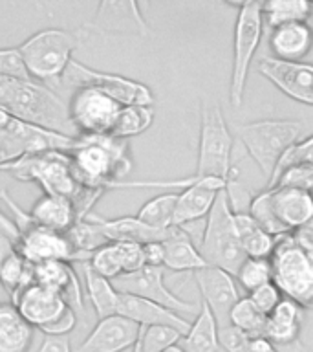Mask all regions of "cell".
I'll return each mask as SVG.
<instances>
[{"mask_svg":"<svg viewBox=\"0 0 313 352\" xmlns=\"http://www.w3.org/2000/svg\"><path fill=\"white\" fill-rule=\"evenodd\" d=\"M185 352H218L220 345V324L211 312V308L200 301V312L191 323V329L183 336L180 343Z\"/></svg>","mask_w":313,"mask_h":352,"instance_id":"obj_31","label":"cell"},{"mask_svg":"<svg viewBox=\"0 0 313 352\" xmlns=\"http://www.w3.org/2000/svg\"><path fill=\"white\" fill-rule=\"evenodd\" d=\"M247 297L251 299L253 305H255V307L264 314V316H269V314L273 312L275 308L279 307V302L284 299L282 292L277 288L275 283L260 286V288H257V290H253Z\"/></svg>","mask_w":313,"mask_h":352,"instance_id":"obj_43","label":"cell"},{"mask_svg":"<svg viewBox=\"0 0 313 352\" xmlns=\"http://www.w3.org/2000/svg\"><path fill=\"white\" fill-rule=\"evenodd\" d=\"M222 189H225L224 182L214 180V178H198L196 176V182L192 186L178 192L174 228L185 230L189 224L207 219Z\"/></svg>","mask_w":313,"mask_h":352,"instance_id":"obj_20","label":"cell"},{"mask_svg":"<svg viewBox=\"0 0 313 352\" xmlns=\"http://www.w3.org/2000/svg\"><path fill=\"white\" fill-rule=\"evenodd\" d=\"M5 192H8V186H5V182L0 178V198L4 197Z\"/></svg>","mask_w":313,"mask_h":352,"instance_id":"obj_50","label":"cell"},{"mask_svg":"<svg viewBox=\"0 0 313 352\" xmlns=\"http://www.w3.org/2000/svg\"><path fill=\"white\" fill-rule=\"evenodd\" d=\"M257 70L266 77L279 92L297 103L313 107V65L312 63H290L273 57L258 59Z\"/></svg>","mask_w":313,"mask_h":352,"instance_id":"obj_15","label":"cell"},{"mask_svg":"<svg viewBox=\"0 0 313 352\" xmlns=\"http://www.w3.org/2000/svg\"><path fill=\"white\" fill-rule=\"evenodd\" d=\"M236 8L235 32H233V66H231L229 101L235 109L244 103L247 77L251 70L258 44L262 41L264 16L262 2H229Z\"/></svg>","mask_w":313,"mask_h":352,"instance_id":"obj_8","label":"cell"},{"mask_svg":"<svg viewBox=\"0 0 313 352\" xmlns=\"http://www.w3.org/2000/svg\"><path fill=\"white\" fill-rule=\"evenodd\" d=\"M268 46L273 59L299 63L313 50V28L308 22L273 28L269 32Z\"/></svg>","mask_w":313,"mask_h":352,"instance_id":"obj_23","label":"cell"},{"mask_svg":"<svg viewBox=\"0 0 313 352\" xmlns=\"http://www.w3.org/2000/svg\"><path fill=\"white\" fill-rule=\"evenodd\" d=\"M33 283H35V266L22 257L15 242L0 235V285L8 292L11 302Z\"/></svg>","mask_w":313,"mask_h":352,"instance_id":"obj_25","label":"cell"},{"mask_svg":"<svg viewBox=\"0 0 313 352\" xmlns=\"http://www.w3.org/2000/svg\"><path fill=\"white\" fill-rule=\"evenodd\" d=\"M293 236H295V241L299 242L304 250L313 252V219L308 220L306 224L293 231Z\"/></svg>","mask_w":313,"mask_h":352,"instance_id":"obj_48","label":"cell"},{"mask_svg":"<svg viewBox=\"0 0 313 352\" xmlns=\"http://www.w3.org/2000/svg\"><path fill=\"white\" fill-rule=\"evenodd\" d=\"M60 85H70L77 88H93L97 92H103L114 101H117L123 107L128 104H147L152 107L154 94L147 85L139 81L128 79V77L117 76V74H108V72L93 70L90 66L71 60L68 70L62 76Z\"/></svg>","mask_w":313,"mask_h":352,"instance_id":"obj_11","label":"cell"},{"mask_svg":"<svg viewBox=\"0 0 313 352\" xmlns=\"http://www.w3.org/2000/svg\"><path fill=\"white\" fill-rule=\"evenodd\" d=\"M233 145L235 140L220 104L203 103L194 175L198 178H214L227 186L236 176V169L233 167Z\"/></svg>","mask_w":313,"mask_h":352,"instance_id":"obj_6","label":"cell"},{"mask_svg":"<svg viewBox=\"0 0 313 352\" xmlns=\"http://www.w3.org/2000/svg\"><path fill=\"white\" fill-rule=\"evenodd\" d=\"M70 158L79 184L93 191H110L132 170L128 143L112 136H79Z\"/></svg>","mask_w":313,"mask_h":352,"instance_id":"obj_3","label":"cell"},{"mask_svg":"<svg viewBox=\"0 0 313 352\" xmlns=\"http://www.w3.org/2000/svg\"><path fill=\"white\" fill-rule=\"evenodd\" d=\"M79 138L65 136L59 132L46 131L26 121L11 118L10 123L0 129V167L19 162L32 154L48 151L70 153Z\"/></svg>","mask_w":313,"mask_h":352,"instance_id":"obj_10","label":"cell"},{"mask_svg":"<svg viewBox=\"0 0 313 352\" xmlns=\"http://www.w3.org/2000/svg\"><path fill=\"white\" fill-rule=\"evenodd\" d=\"M194 280H196L202 301L211 308L220 329L229 327L231 310L242 299L235 277L224 270L207 266V268L194 272Z\"/></svg>","mask_w":313,"mask_h":352,"instance_id":"obj_16","label":"cell"},{"mask_svg":"<svg viewBox=\"0 0 313 352\" xmlns=\"http://www.w3.org/2000/svg\"><path fill=\"white\" fill-rule=\"evenodd\" d=\"M302 132L304 123L297 120H258L236 125V136L268 178V186L282 158L302 140Z\"/></svg>","mask_w":313,"mask_h":352,"instance_id":"obj_5","label":"cell"},{"mask_svg":"<svg viewBox=\"0 0 313 352\" xmlns=\"http://www.w3.org/2000/svg\"><path fill=\"white\" fill-rule=\"evenodd\" d=\"M176 202H178V192H161L143 204L136 217L154 230L169 231L174 228Z\"/></svg>","mask_w":313,"mask_h":352,"instance_id":"obj_36","label":"cell"},{"mask_svg":"<svg viewBox=\"0 0 313 352\" xmlns=\"http://www.w3.org/2000/svg\"><path fill=\"white\" fill-rule=\"evenodd\" d=\"M130 352H143V349H141V343H139V341H137L136 345H134V349H132Z\"/></svg>","mask_w":313,"mask_h":352,"instance_id":"obj_51","label":"cell"},{"mask_svg":"<svg viewBox=\"0 0 313 352\" xmlns=\"http://www.w3.org/2000/svg\"><path fill=\"white\" fill-rule=\"evenodd\" d=\"M93 217L97 220L106 242H136V244L163 242L172 231L154 230L137 217H119V219H103L97 214H93Z\"/></svg>","mask_w":313,"mask_h":352,"instance_id":"obj_27","label":"cell"},{"mask_svg":"<svg viewBox=\"0 0 313 352\" xmlns=\"http://www.w3.org/2000/svg\"><path fill=\"white\" fill-rule=\"evenodd\" d=\"M220 345L227 352H277L268 338H249L231 324L220 329Z\"/></svg>","mask_w":313,"mask_h":352,"instance_id":"obj_41","label":"cell"},{"mask_svg":"<svg viewBox=\"0 0 313 352\" xmlns=\"http://www.w3.org/2000/svg\"><path fill=\"white\" fill-rule=\"evenodd\" d=\"M269 189L275 213L290 233L313 219V191L288 186H275Z\"/></svg>","mask_w":313,"mask_h":352,"instance_id":"obj_22","label":"cell"},{"mask_svg":"<svg viewBox=\"0 0 313 352\" xmlns=\"http://www.w3.org/2000/svg\"><path fill=\"white\" fill-rule=\"evenodd\" d=\"M16 248L22 253V257L33 266L54 263V261L71 264L84 263V258L71 244L68 233H57V231L46 230L37 224L30 226L26 231H22L19 235Z\"/></svg>","mask_w":313,"mask_h":352,"instance_id":"obj_14","label":"cell"},{"mask_svg":"<svg viewBox=\"0 0 313 352\" xmlns=\"http://www.w3.org/2000/svg\"><path fill=\"white\" fill-rule=\"evenodd\" d=\"M154 123V109L147 104H128L121 107L117 120H115L112 131L108 136L115 140L126 142L128 138L139 136L143 132H147Z\"/></svg>","mask_w":313,"mask_h":352,"instance_id":"obj_35","label":"cell"},{"mask_svg":"<svg viewBox=\"0 0 313 352\" xmlns=\"http://www.w3.org/2000/svg\"><path fill=\"white\" fill-rule=\"evenodd\" d=\"M266 319L268 316H264L255 305L251 302L249 297H242L240 301L236 302L233 310L229 314V324L235 327L236 330H240L249 338H264L266 332Z\"/></svg>","mask_w":313,"mask_h":352,"instance_id":"obj_37","label":"cell"},{"mask_svg":"<svg viewBox=\"0 0 313 352\" xmlns=\"http://www.w3.org/2000/svg\"><path fill=\"white\" fill-rule=\"evenodd\" d=\"M81 270L86 286V296L97 319L115 316L119 305V292L115 290L114 283L99 275L88 263H81Z\"/></svg>","mask_w":313,"mask_h":352,"instance_id":"obj_32","label":"cell"},{"mask_svg":"<svg viewBox=\"0 0 313 352\" xmlns=\"http://www.w3.org/2000/svg\"><path fill=\"white\" fill-rule=\"evenodd\" d=\"M165 268H154V266H145L136 274L121 275L114 279L115 290L119 294H128V296H137L148 301L158 302L161 307L169 308L176 314H196L200 312V302H189L176 296L174 292L169 290L165 285Z\"/></svg>","mask_w":313,"mask_h":352,"instance_id":"obj_13","label":"cell"},{"mask_svg":"<svg viewBox=\"0 0 313 352\" xmlns=\"http://www.w3.org/2000/svg\"><path fill=\"white\" fill-rule=\"evenodd\" d=\"M141 327L119 314L110 318L97 319L86 340L82 341L77 352H125L132 351L139 338Z\"/></svg>","mask_w":313,"mask_h":352,"instance_id":"obj_17","label":"cell"},{"mask_svg":"<svg viewBox=\"0 0 313 352\" xmlns=\"http://www.w3.org/2000/svg\"><path fill=\"white\" fill-rule=\"evenodd\" d=\"M88 264L99 275H103V277L110 280L125 275V264H123V253H121L119 242H106L104 246L95 250L90 261H88Z\"/></svg>","mask_w":313,"mask_h":352,"instance_id":"obj_40","label":"cell"},{"mask_svg":"<svg viewBox=\"0 0 313 352\" xmlns=\"http://www.w3.org/2000/svg\"><path fill=\"white\" fill-rule=\"evenodd\" d=\"M0 175H8L21 182H35L44 195L70 198L79 213V220L92 213V208L104 195L103 191L86 189L79 184L70 153L65 151L32 154L0 167Z\"/></svg>","mask_w":313,"mask_h":352,"instance_id":"obj_1","label":"cell"},{"mask_svg":"<svg viewBox=\"0 0 313 352\" xmlns=\"http://www.w3.org/2000/svg\"><path fill=\"white\" fill-rule=\"evenodd\" d=\"M198 250L207 266L224 270L233 277L240 268V264L246 261V253L242 250L235 228V213L231 209L225 189L218 192L216 202L205 219Z\"/></svg>","mask_w":313,"mask_h":352,"instance_id":"obj_7","label":"cell"},{"mask_svg":"<svg viewBox=\"0 0 313 352\" xmlns=\"http://www.w3.org/2000/svg\"><path fill=\"white\" fill-rule=\"evenodd\" d=\"M183 340V334L180 330L172 329V327H147L141 330V343L143 352H163L170 346L178 345Z\"/></svg>","mask_w":313,"mask_h":352,"instance_id":"obj_42","label":"cell"},{"mask_svg":"<svg viewBox=\"0 0 313 352\" xmlns=\"http://www.w3.org/2000/svg\"><path fill=\"white\" fill-rule=\"evenodd\" d=\"M38 352H71L70 340L68 338L44 336L43 343L38 346Z\"/></svg>","mask_w":313,"mask_h":352,"instance_id":"obj_47","label":"cell"},{"mask_svg":"<svg viewBox=\"0 0 313 352\" xmlns=\"http://www.w3.org/2000/svg\"><path fill=\"white\" fill-rule=\"evenodd\" d=\"M33 222L46 230L68 233L79 222V213L70 198L57 195H43L30 209Z\"/></svg>","mask_w":313,"mask_h":352,"instance_id":"obj_26","label":"cell"},{"mask_svg":"<svg viewBox=\"0 0 313 352\" xmlns=\"http://www.w3.org/2000/svg\"><path fill=\"white\" fill-rule=\"evenodd\" d=\"M117 314L137 323L141 329L161 324V327H172V329L180 330L183 336L191 329V323L180 314L172 312L158 302H152L137 296H128V294H119Z\"/></svg>","mask_w":313,"mask_h":352,"instance_id":"obj_21","label":"cell"},{"mask_svg":"<svg viewBox=\"0 0 313 352\" xmlns=\"http://www.w3.org/2000/svg\"><path fill=\"white\" fill-rule=\"evenodd\" d=\"M88 28L95 33H117V35H139L150 33L147 19L137 2L128 0H106L101 2Z\"/></svg>","mask_w":313,"mask_h":352,"instance_id":"obj_18","label":"cell"},{"mask_svg":"<svg viewBox=\"0 0 313 352\" xmlns=\"http://www.w3.org/2000/svg\"><path fill=\"white\" fill-rule=\"evenodd\" d=\"M313 15V4L306 0H269L262 2L264 26L269 30L293 24V22H308Z\"/></svg>","mask_w":313,"mask_h":352,"instance_id":"obj_34","label":"cell"},{"mask_svg":"<svg viewBox=\"0 0 313 352\" xmlns=\"http://www.w3.org/2000/svg\"><path fill=\"white\" fill-rule=\"evenodd\" d=\"M0 109L46 131L79 138L68 116V103L54 88L32 77L0 76Z\"/></svg>","mask_w":313,"mask_h":352,"instance_id":"obj_2","label":"cell"},{"mask_svg":"<svg viewBox=\"0 0 313 352\" xmlns=\"http://www.w3.org/2000/svg\"><path fill=\"white\" fill-rule=\"evenodd\" d=\"M35 283L40 286H46L49 290L57 292L62 296L68 307L73 308L76 312H82V286L79 275L71 266V263H44L35 266Z\"/></svg>","mask_w":313,"mask_h":352,"instance_id":"obj_24","label":"cell"},{"mask_svg":"<svg viewBox=\"0 0 313 352\" xmlns=\"http://www.w3.org/2000/svg\"><path fill=\"white\" fill-rule=\"evenodd\" d=\"M302 307H299L295 301L284 297L279 302V307L269 314L266 319V332L264 338H268L271 343L277 345H290L297 341L301 334L302 327Z\"/></svg>","mask_w":313,"mask_h":352,"instance_id":"obj_29","label":"cell"},{"mask_svg":"<svg viewBox=\"0 0 313 352\" xmlns=\"http://www.w3.org/2000/svg\"><path fill=\"white\" fill-rule=\"evenodd\" d=\"M13 305L19 308L22 318L26 319L33 329H38L40 332L48 329L51 323H55L70 308L60 294L49 290L46 286L37 285V283H33L26 290H22L13 301Z\"/></svg>","mask_w":313,"mask_h":352,"instance_id":"obj_19","label":"cell"},{"mask_svg":"<svg viewBox=\"0 0 313 352\" xmlns=\"http://www.w3.org/2000/svg\"><path fill=\"white\" fill-rule=\"evenodd\" d=\"M121 107L93 88H77L68 101V116L77 136H108Z\"/></svg>","mask_w":313,"mask_h":352,"instance_id":"obj_12","label":"cell"},{"mask_svg":"<svg viewBox=\"0 0 313 352\" xmlns=\"http://www.w3.org/2000/svg\"><path fill=\"white\" fill-rule=\"evenodd\" d=\"M81 44V32L48 28L33 33L19 46L27 76L46 87L62 82V76L71 65V55Z\"/></svg>","mask_w":313,"mask_h":352,"instance_id":"obj_4","label":"cell"},{"mask_svg":"<svg viewBox=\"0 0 313 352\" xmlns=\"http://www.w3.org/2000/svg\"><path fill=\"white\" fill-rule=\"evenodd\" d=\"M143 253H145V264H147V266L163 268V263H165L163 242H148V244H143Z\"/></svg>","mask_w":313,"mask_h":352,"instance_id":"obj_46","label":"cell"},{"mask_svg":"<svg viewBox=\"0 0 313 352\" xmlns=\"http://www.w3.org/2000/svg\"><path fill=\"white\" fill-rule=\"evenodd\" d=\"M0 76L30 77L24 68L19 48H0Z\"/></svg>","mask_w":313,"mask_h":352,"instance_id":"obj_45","label":"cell"},{"mask_svg":"<svg viewBox=\"0 0 313 352\" xmlns=\"http://www.w3.org/2000/svg\"><path fill=\"white\" fill-rule=\"evenodd\" d=\"M33 330L13 302H0V352H27Z\"/></svg>","mask_w":313,"mask_h":352,"instance_id":"obj_30","label":"cell"},{"mask_svg":"<svg viewBox=\"0 0 313 352\" xmlns=\"http://www.w3.org/2000/svg\"><path fill=\"white\" fill-rule=\"evenodd\" d=\"M273 283L282 296L295 301L302 310L313 308V261L293 233L277 239L271 253Z\"/></svg>","mask_w":313,"mask_h":352,"instance_id":"obj_9","label":"cell"},{"mask_svg":"<svg viewBox=\"0 0 313 352\" xmlns=\"http://www.w3.org/2000/svg\"><path fill=\"white\" fill-rule=\"evenodd\" d=\"M235 213V211H233ZM235 228L240 239V246L246 257L269 258L275 250L277 239L264 231L247 211L235 213Z\"/></svg>","mask_w":313,"mask_h":352,"instance_id":"obj_33","label":"cell"},{"mask_svg":"<svg viewBox=\"0 0 313 352\" xmlns=\"http://www.w3.org/2000/svg\"><path fill=\"white\" fill-rule=\"evenodd\" d=\"M247 213L251 214L253 219H255V222H257L264 231H268L269 235L275 236V239H279V236H284L290 233V231L282 226V222L279 220L277 213H275L273 202H271V189H269V187H266L264 191H260L249 200Z\"/></svg>","mask_w":313,"mask_h":352,"instance_id":"obj_38","label":"cell"},{"mask_svg":"<svg viewBox=\"0 0 313 352\" xmlns=\"http://www.w3.org/2000/svg\"><path fill=\"white\" fill-rule=\"evenodd\" d=\"M163 352H185V349H183V346H181L180 343H178V345L170 346V349H167V351H163Z\"/></svg>","mask_w":313,"mask_h":352,"instance_id":"obj_49","label":"cell"},{"mask_svg":"<svg viewBox=\"0 0 313 352\" xmlns=\"http://www.w3.org/2000/svg\"><path fill=\"white\" fill-rule=\"evenodd\" d=\"M165 248V270L172 272H198L207 268V263L203 261L202 253L192 242L189 231L181 228H172L170 235L163 241Z\"/></svg>","mask_w":313,"mask_h":352,"instance_id":"obj_28","label":"cell"},{"mask_svg":"<svg viewBox=\"0 0 313 352\" xmlns=\"http://www.w3.org/2000/svg\"><path fill=\"white\" fill-rule=\"evenodd\" d=\"M236 283L251 294L260 286L273 283V268L269 258H251L246 257V261L240 264V268L235 274Z\"/></svg>","mask_w":313,"mask_h":352,"instance_id":"obj_39","label":"cell"},{"mask_svg":"<svg viewBox=\"0 0 313 352\" xmlns=\"http://www.w3.org/2000/svg\"><path fill=\"white\" fill-rule=\"evenodd\" d=\"M291 165H312L313 167V134L308 138H302L301 142L286 154L282 162H280L277 173L286 169V167H291Z\"/></svg>","mask_w":313,"mask_h":352,"instance_id":"obj_44","label":"cell"}]
</instances>
